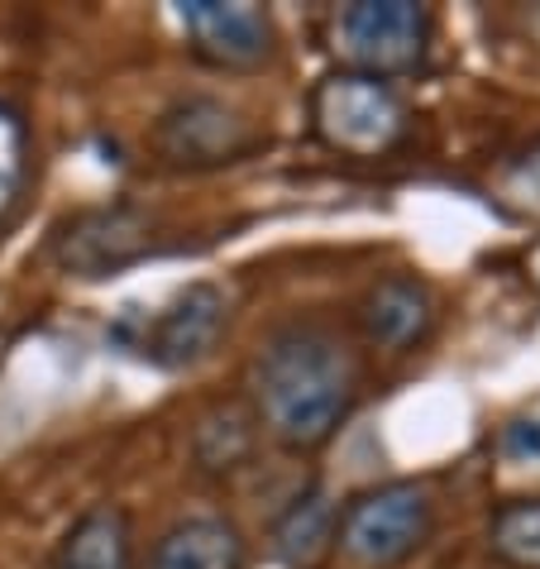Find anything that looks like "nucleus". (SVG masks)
<instances>
[{"label": "nucleus", "instance_id": "1", "mask_svg": "<svg viewBox=\"0 0 540 569\" xmlns=\"http://www.w3.org/2000/svg\"><path fill=\"white\" fill-rule=\"evenodd\" d=\"M363 388L359 355L321 321L282 326L249 369L253 421L288 450H321L349 421Z\"/></svg>", "mask_w": 540, "mask_h": 569}, {"label": "nucleus", "instance_id": "2", "mask_svg": "<svg viewBox=\"0 0 540 569\" xmlns=\"http://www.w3.org/2000/svg\"><path fill=\"white\" fill-rule=\"evenodd\" d=\"M311 130L330 153L388 158L407 144L411 110L383 77L336 68L311 87Z\"/></svg>", "mask_w": 540, "mask_h": 569}, {"label": "nucleus", "instance_id": "3", "mask_svg": "<svg viewBox=\"0 0 540 569\" xmlns=\"http://www.w3.org/2000/svg\"><path fill=\"white\" fill-rule=\"evenodd\" d=\"M436 498L426 483L392 479L363 488L336 521V556L344 569H397L431 541Z\"/></svg>", "mask_w": 540, "mask_h": 569}, {"label": "nucleus", "instance_id": "4", "mask_svg": "<svg viewBox=\"0 0 540 569\" xmlns=\"http://www.w3.org/2000/svg\"><path fill=\"white\" fill-rule=\"evenodd\" d=\"M436 20L417 0H354L336 14L330 39H336L340 68L369 77H411L426 68Z\"/></svg>", "mask_w": 540, "mask_h": 569}, {"label": "nucleus", "instance_id": "5", "mask_svg": "<svg viewBox=\"0 0 540 569\" xmlns=\"http://www.w3.org/2000/svg\"><path fill=\"white\" fill-rule=\"evenodd\" d=\"M158 216L134 207V201H110V207H87L72 220H62L53 234V263L68 278H110L120 268L153 254Z\"/></svg>", "mask_w": 540, "mask_h": 569}, {"label": "nucleus", "instance_id": "6", "mask_svg": "<svg viewBox=\"0 0 540 569\" xmlns=\"http://www.w3.org/2000/svg\"><path fill=\"white\" fill-rule=\"evenodd\" d=\"M259 134L253 124L220 97H178L153 124V153L163 158L168 168H220L244 158Z\"/></svg>", "mask_w": 540, "mask_h": 569}, {"label": "nucleus", "instance_id": "7", "mask_svg": "<svg viewBox=\"0 0 540 569\" xmlns=\"http://www.w3.org/2000/svg\"><path fill=\"white\" fill-rule=\"evenodd\" d=\"M178 20L192 53L216 72H259L278 53L273 14L253 0H187Z\"/></svg>", "mask_w": 540, "mask_h": 569}, {"label": "nucleus", "instance_id": "8", "mask_svg": "<svg viewBox=\"0 0 540 569\" xmlns=\"http://www.w3.org/2000/svg\"><path fill=\"white\" fill-rule=\"evenodd\" d=\"M226 326H230L226 292H220L216 282H192V288L178 292L163 311H153L149 321L124 340L149 363H158V369H192V363L216 355Z\"/></svg>", "mask_w": 540, "mask_h": 569}, {"label": "nucleus", "instance_id": "9", "mask_svg": "<svg viewBox=\"0 0 540 569\" xmlns=\"http://www.w3.org/2000/svg\"><path fill=\"white\" fill-rule=\"evenodd\" d=\"M431 321H436V297L411 273H392L373 282L369 297L359 302V326L378 350H411L417 340H426Z\"/></svg>", "mask_w": 540, "mask_h": 569}, {"label": "nucleus", "instance_id": "10", "mask_svg": "<svg viewBox=\"0 0 540 569\" xmlns=\"http://www.w3.org/2000/svg\"><path fill=\"white\" fill-rule=\"evenodd\" d=\"M139 569H244V536L226 517H187L158 536Z\"/></svg>", "mask_w": 540, "mask_h": 569}, {"label": "nucleus", "instance_id": "11", "mask_svg": "<svg viewBox=\"0 0 540 569\" xmlns=\"http://www.w3.org/2000/svg\"><path fill=\"white\" fill-rule=\"evenodd\" d=\"M53 569H134V536L130 517L120 508H91L72 521V531L62 536Z\"/></svg>", "mask_w": 540, "mask_h": 569}, {"label": "nucleus", "instance_id": "12", "mask_svg": "<svg viewBox=\"0 0 540 569\" xmlns=\"http://www.w3.org/2000/svg\"><path fill=\"white\" fill-rule=\"evenodd\" d=\"M336 521H340L336 502H330L321 488H307L273 527L278 556L292 569H316L326 556H336Z\"/></svg>", "mask_w": 540, "mask_h": 569}, {"label": "nucleus", "instance_id": "13", "mask_svg": "<svg viewBox=\"0 0 540 569\" xmlns=\"http://www.w3.org/2000/svg\"><path fill=\"white\" fill-rule=\"evenodd\" d=\"M253 412L240 402H230V407H216L211 417H201L197 426V465L206 473H230L240 460H249V450H253Z\"/></svg>", "mask_w": 540, "mask_h": 569}, {"label": "nucleus", "instance_id": "14", "mask_svg": "<svg viewBox=\"0 0 540 569\" xmlns=\"http://www.w3.org/2000/svg\"><path fill=\"white\" fill-rule=\"evenodd\" d=\"M488 546L507 569H540V498L502 502L488 521Z\"/></svg>", "mask_w": 540, "mask_h": 569}, {"label": "nucleus", "instance_id": "15", "mask_svg": "<svg viewBox=\"0 0 540 569\" xmlns=\"http://www.w3.org/2000/svg\"><path fill=\"white\" fill-rule=\"evenodd\" d=\"M29 124L14 106L0 101V230L14 220L29 192Z\"/></svg>", "mask_w": 540, "mask_h": 569}, {"label": "nucleus", "instance_id": "16", "mask_svg": "<svg viewBox=\"0 0 540 569\" xmlns=\"http://www.w3.org/2000/svg\"><path fill=\"white\" fill-rule=\"evenodd\" d=\"M498 192H502L507 207H517L521 216H536L540 220V144H531L512 168L502 172Z\"/></svg>", "mask_w": 540, "mask_h": 569}, {"label": "nucleus", "instance_id": "17", "mask_svg": "<svg viewBox=\"0 0 540 569\" xmlns=\"http://www.w3.org/2000/svg\"><path fill=\"white\" fill-rule=\"evenodd\" d=\"M536 282H540V263H536Z\"/></svg>", "mask_w": 540, "mask_h": 569}]
</instances>
